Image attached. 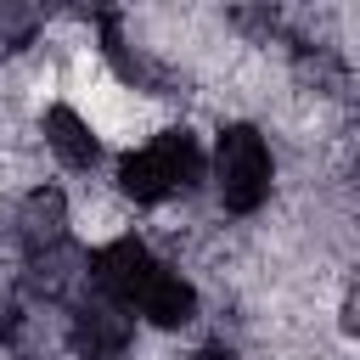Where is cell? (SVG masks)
Wrapping results in <instances>:
<instances>
[{"label": "cell", "instance_id": "cell-1", "mask_svg": "<svg viewBox=\"0 0 360 360\" xmlns=\"http://www.w3.org/2000/svg\"><path fill=\"white\" fill-rule=\"evenodd\" d=\"M202 169H208V163H202L197 135H191V129H163V135H152L146 146H135V152L118 158V191H124L129 202H141V208H158V202H169V197L197 191Z\"/></svg>", "mask_w": 360, "mask_h": 360}, {"label": "cell", "instance_id": "cell-2", "mask_svg": "<svg viewBox=\"0 0 360 360\" xmlns=\"http://www.w3.org/2000/svg\"><path fill=\"white\" fill-rule=\"evenodd\" d=\"M270 180H276V163H270V146L253 124H225L219 129V146H214V191L231 214H259L270 202Z\"/></svg>", "mask_w": 360, "mask_h": 360}, {"label": "cell", "instance_id": "cell-3", "mask_svg": "<svg viewBox=\"0 0 360 360\" xmlns=\"http://www.w3.org/2000/svg\"><path fill=\"white\" fill-rule=\"evenodd\" d=\"M68 349L79 354V360H124L129 354V343H135V315L112 298V292H101L90 276H84V287L68 298Z\"/></svg>", "mask_w": 360, "mask_h": 360}, {"label": "cell", "instance_id": "cell-4", "mask_svg": "<svg viewBox=\"0 0 360 360\" xmlns=\"http://www.w3.org/2000/svg\"><path fill=\"white\" fill-rule=\"evenodd\" d=\"M0 349L11 360H56L68 349V315L56 304L11 287L6 304H0Z\"/></svg>", "mask_w": 360, "mask_h": 360}, {"label": "cell", "instance_id": "cell-5", "mask_svg": "<svg viewBox=\"0 0 360 360\" xmlns=\"http://www.w3.org/2000/svg\"><path fill=\"white\" fill-rule=\"evenodd\" d=\"M11 242L22 248V259L68 242V197H62L56 186H34V191L17 202V214H11Z\"/></svg>", "mask_w": 360, "mask_h": 360}, {"label": "cell", "instance_id": "cell-6", "mask_svg": "<svg viewBox=\"0 0 360 360\" xmlns=\"http://www.w3.org/2000/svg\"><path fill=\"white\" fill-rule=\"evenodd\" d=\"M135 315H146L152 326H186V321L197 315V287L158 259L152 276H146V287L135 292Z\"/></svg>", "mask_w": 360, "mask_h": 360}, {"label": "cell", "instance_id": "cell-7", "mask_svg": "<svg viewBox=\"0 0 360 360\" xmlns=\"http://www.w3.org/2000/svg\"><path fill=\"white\" fill-rule=\"evenodd\" d=\"M39 129H45V146H51L68 169H96V163H101V141L90 135V124H84L73 107H51Z\"/></svg>", "mask_w": 360, "mask_h": 360}, {"label": "cell", "instance_id": "cell-8", "mask_svg": "<svg viewBox=\"0 0 360 360\" xmlns=\"http://www.w3.org/2000/svg\"><path fill=\"white\" fill-rule=\"evenodd\" d=\"M51 0H0V51H22L34 45L39 22H45Z\"/></svg>", "mask_w": 360, "mask_h": 360}, {"label": "cell", "instance_id": "cell-9", "mask_svg": "<svg viewBox=\"0 0 360 360\" xmlns=\"http://www.w3.org/2000/svg\"><path fill=\"white\" fill-rule=\"evenodd\" d=\"M191 360H236V354H231V349H225V343H202V349H197V354H191Z\"/></svg>", "mask_w": 360, "mask_h": 360}]
</instances>
